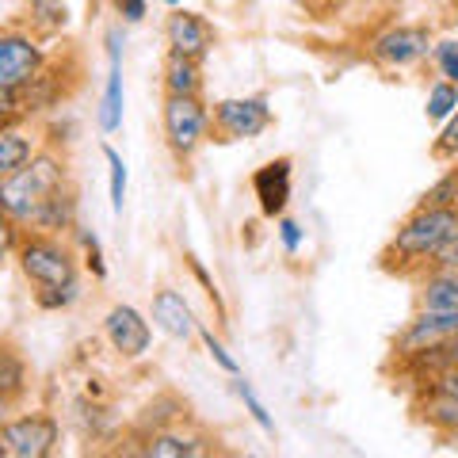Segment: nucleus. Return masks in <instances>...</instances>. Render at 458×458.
I'll return each instance as SVG.
<instances>
[{"instance_id":"41","label":"nucleus","mask_w":458,"mask_h":458,"mask_svg":"<svg viewBox=\"0 0 458 458\" xmlns=\"http://www.w3.org/2000/svg\"><path fill=\"white\" fill-rule=\"evenodd\" d=\"M0 218H8V214H4V199H0Z\"/></svg>"},{"instance_id":"7","label":"nucleus","mask_w":458,"mask_h":458,"mask_svg":"<svg viewBox=\"0 0 458 458\" xmlns=\"http://www.w3.org/2000/svg\"><path fill=\"white\" fill-rule=\"evenodd\" d=\"M42 69L47 50L31 31H0V84L4 89H27Z\"/></svg>"},{"instance_id":"34","label":"nucleus","mask_w":458,"mask_h":458,"mask_svg":"<svg viewBox=\"0 0 458 458\" xmlns=\"http://www.w3.org/2000/svg\"><path fill=\"white\" fill-rule=\"evenodd\" d=\"M428 267H451V271H458V233L447 241V245H443L439 252H436V260L428 264Z\"/></svg>"},{"instance_id":"43","label":"nucleus","mask_w":458,"mask_h":458,"mask_svg":"<svg viewBox=\"0 0 458 458\" xmlns=\"http://www.w3.org/2000/svg\"><path fill=\"white\" fill-rule=\"evenodd\" d=\"M397 4H405V0H397Z\"/></svg>"},{"instance_id":"29","label":"nucleus","mask_w":458,"mask_h":458,"mask_svg":"<svg viewBox=\"0 0 458 458\" xmlns=\"http://www.w3.org/2000/svg\"><path fill=\"white\" fill-rule=\"evenodd\" d=\"M77 298H81V283L65 286V291H35V302L42 310H65V306H73Z\"/></svg>"},{"instance_id":"15","label":"nucleus","mask_w":458,"mask_h":458,"mask_svg":"<svg viewBox=\"0 0 458 458\" xmlns=\"http://www.w3.org/2000/svg\"><path fill=\"white\" fill-rule=\"evenodd\" d=\"M31 229H38V233H54V237L65 233V229H77V188L73 183H62L57 191H50L47 199H42Z\"/></svg>"},{"instance_id":"8","label":"nucleus","mask_w":458,"mask_h":458,"mask_svg":"<svg viewBox=\"0 0 458 458\" xmlns=\"http://www.w3.org/2000/svg\"><path fill=\"white\" fill-rule=\"evenodd\" d=\"M451 336H458V310H420L417 318L394 336V355L397 360H412V355L447 344Z\"/></svg>"},{"instance_id":"33","label":"nucleus","mask_w":458,"mask_h":458,"mask_svg":"<svg viewBox=\"0 0 458 458\" xmlns=\"http://www.w3.org/2000/svg\"><path fill=\"white\" fill-rule=\"evenodd\" d=\"M279 241H283V249L294 256L298 245H302V225L291 222V218H283V214H279Z\"/></svg>"},{"instance_id":"35","label":"nucleus","mask_w":458,"mask_h":458,"mask_svg":"<svg viewBox=\"0 0 458 458\" xmlns=\"http://www.w3.org/2000/svg\"><path fill=\"white\" fill-rule=\"evenodd\" d=\"M114 8H119V16H123L126 23L146 20V0H114Z\"/></svg>"},{"instance_id":"10","label":"nucleus","mask_w":458,"mask_h":458,"mask_svg":"<svg viewBox=\"0 0 458 458\" xmlns=\"http://www.w3.org/2000/svg\"><path fill=\"white\" fill-rule=\"evenodd\" d=\"M104 336H107L111 348L123 355V360H141V355L149 352V344H153V328H149L146 318H141V310L119 302V306L107 310Z\"/></svg>"},{"instance_id":"31","label":"nucleus","mask_w":458,"mask_h":458,"mask_svg":"<svg viewBox=\"0 0 458 458\" xmlns=\"http://www.w3.org/2000/svg\"><path fill=\"white\" fill-rule=\"evenodd\" d=\"M23 237V225L12 222V218H0V264L8 260V256H16V245Z\"/></svg>"},{"instance_id":"5","label":"nucleus","mask_w":458,"mask_h":458,"mask_svg":"<svg viewBox=\"0 0 458 458\" xmlns=\"http://www.w3.org/2000/svg\"><path fill=\"white\" fill-rule=\"evenodd\" d=\"M271 126V107L264 96H233L210 107V138L218 141H249Z\"/></svg>"},{"instance_id":"4","label":"nucleus","mask_w":458,"mask_h":458,"mask_svg":"<svg viewBox=\"0 0 458 458\" xmlns=\"http://www.w3.org/2000/svg\"><path fill=\"white\" fill-rule=\"evenodd\" d=\"M161 123H165L168 149L180 161H191L210 138V107L203 104V96H165Z\"/></svg>"},{"instance_id":"26","label":"nucleus","mask_w":458,"mask_h":458,"mask_svg":"<svg viewBox=\"0 0 458 458\" xmlns=\"http://www.w3.org/2000/svg\"><path fill=\"white\" fill-rule=\"evenodd\" d=\"M195 333H199V336H203V344H207V352H210V360H214V363H218V367L225 370V375H233V378H237V375H241V367H237V360H233V355H229V352H225V344H222L218 336H214V333H210V328H207V325H199V328H195Z\"/></svg>"},{"instance_id":"14","label":"nucleus","mask_w":458,"mask_h":458,"mask_svg":"<svg viewBox=\"0 0 458 458\" xmlns=\"http://www.w3.org/2000/svg\"><path fill=\"white\" fill-rule=\"evenodd\" d=\"M149 318H153V325L161 328L165 336H172V340H188L195 328H199L191 306L183 302V294H180V291H172V286H161V291L153 294Z\"/></svg>"},{"instance_id":"9","label":"nucleus","mask_w":458,"mask_h":458,"mask_svg":"<svg viewBox=\"0 0 458 458\" xmlns=\"http://www.w3.org/2000/svg\"><path fill=\"white\" fill-rule=\"evenodd\" d=\"M370 57L386 69L417 65L420 57H432V31L428 27H386L382 35L370 38Z\"/></svg>"},{"instance_id":"17","label":"nucleus","mask_w":458,"mask_h":458,"mask_svg":"<svg viewBox=\"0 0 458 458\" xmlns=\"http://www.w3.org/2000/svg\"><path fill=\"white\" fill-rule=\"evenodd\" d=\"M141 454L149 458H195V454H210L203 436H188V432H172V428H157L146 439Z\"/></svg>"},{"instance_id":"36","label":"nucleus","mask_w":458,"mask_h":458,"mask_svg":"<svg viewBox=\"0 0 458 458\" xmlns=\"http://www.w3.org/2000/svg\"><path fill=\"white\" fill-rule=\"evenodd\" d=\"M439 69H443V77H447L454 89H458V54H451V57H439Z\"/></svg>"},{"instance_id":"21","label":"nucleus","mask_w":458,"mask_h":458,"mask_svg":"<svg viewBox=\"0 0 458 458\" xmlns=\"http://www.w3.org/2000/svg\"><path fill=\"white\" fill-rule=\"evenodd\" d=\"M417 412L428 428H436V432H458V397L428 394V401H420Z\"/></svg>"},{"instance_id":"32","label":"nucleus","mask_w":458,"mask_h":458,"mask_svg":"<svg viewBox=\"0 0 458 458\" xmlns=\"http://www.w3.org/2000/svg\"><path fill=\"white\" fill-rule=\"evenodd\" d=\"M428 394H447V397H458V367H443L436 370L432 378H428Z\"/></svg>"},{"instance_id":"23","label":"nucleus","mask_w":458,"mask_h":458,"mask_svg":"<svg viewBox=\"0 0 458 458\" xmlns=\"http://www.w3.org/2000/svg\"><path fill=\"white\" fill-rule=\"evenodd\" d=\"M458 107V89L451 81H439L432 84V92H428V119L432 123H443V119H451Z\"/></svg>"},{"instance_id":"27","label":"nucleus","mask_w":458,"mask_h":458,"mask_svg":"<svg viewBox=\"0 0 458 458\" xmlns=\"http://www.w3.org/2000/svg\"><path fill=\"white\" fill-rule=\"evenodd\" d=\"M77 237H81V245H84V264H89V271L96 279H107V264H104V249H99V237L89 233V229H81L77 225Z\"/></svg>"},{"instance_id":"2","label":"nucleus","mask_w":458,"mask_h":458,"mask_svg":"<svg viewBox=\"0 0 458 458\" xmlns=\"http://www.w3.org/2000/svg\"><path fill=\"white\" fill-rule=\"evenodd\" d=\"M62 183H69V168L57 153L35 149V157L23 168H16L12 176L0 180V199H4V214L20 225H31L35 214L42 207V199L57 191Z\"/></svg>"},{"instance_id":"39","label":"nucleus","mask_w":458,"mask_h":458,"mask_svg":"<svg viewBox=\"0 0 458 458\" xmlns=\"http://www.w3.org/2000/svg\"><path fill=\"white\" fill-rule=\"evenodd\" d=\"M4 126H20V123H12V119H0V131H4Z\"/></svg>"},{"instance_id":"25","label":"nucleus","mask_w":458,"mask_h":458,"mask_svg":"<svg viewBox=\"0 0 458 458\" xmlns=\"http://www.w3.org/2000/svg\"><path fill=\"white\" fill-rule=\"evenodd\" d=\"M104 157H107V168H111V210L123 214V203H126V165H123V157L114 153L111 146H104Z\"/></svg>"},{"instance_id":"22","label":"nucleus","mask_w":458,"mask_h":458,"mask_svg":"<svg viewBox=\"0 0 458 458\" xmlns=\"http://www.w3.org/2000/svg\"><path fill=\"white\" fill-rule=\"evenodd\" d=\"M27 12H31V27H35V31H42V35L62 31V27L69 23L65 0H31V4H27Z\"/></svg>"},{"instance_id":"19","label":"nucleus","mask_w":458,"mask_h":458,"mask_svg":"<svg viewBox=\"0 0 458 458\" xmlns=\"http://www.w3.org/2000/svg\"><path fill=\"white\" fill-rule=\"evenodd\" d=\"M165 96H203V69L195 57L172 54L165 57Z\"/></svg>"},{"instance_id":"3","label":"nucleus","mask_w":458,"mask_h":458,"mask_svg":"<svg viewBox=\"0 0 458 458\" xmlns=\"http://www.w3.org/2000/svg\"><path fill=\"white\" fill-rule=\"evenodd\" d=\"M16 260L27 283H35V291H65L77 286V260L69 252L65 241H57L54 233H31L20 237L16 245Z\"/></svg>"},{"instance_id":"18","label":"nucleus","mask_w":458,"mask_h":458,"mask_svg":"<svg viewBox=\"0 0 458 458\" xmlns=\"http://www.w3.org/2000/svg\"><path fill=\"white\" fill-rule=\"evenodd\" d=\"M417 306L420 310H458V271L428 267V276L420 279Z\"/></svg>"},{"instance_id":"1","label":"nucleus","mask_w":458,"mask_h":458,"mask_svg":"<svg viewBox=\"0 0 458 458\" xmlns=\"http://www.w3.org/2000/svg\"><path fill=\"white\" fill-rule=\"evenodd\" d=\"M458 233V207H417L390 245L378 252V267L390 276H412L417 267L432 264L436 252Z\"/></svg>"},{"instance_id":"24","label":"nucleus","mask_w":458,"mask_h":458,"mask_svg":"<svg viewBox=\"0 0 458 458\" xmlns=\"http://www.w3.org/2000/svg\"><path fill=\"white\" fill-rule=\"evenodd\" d=\"M233 390H237V397H241V401H245L249 417H252L256 424H260V432H264V436H271V439H276V420H271V417H267L264 401H260V397H256V390H252V386H249L245 378H241V375H237V382H233Z\"/></svg>"},{"instance_id":"12","label":"nucleus","mask_w":458,"mask_h":458,"mask_svg":"<svg viewBox=\"0 0 458 458\" xmlns=\"http://www.w3.org/2000/svg\"><path fill=\"white\" fill-rule=\"evenodd\" d=\"M165 38H168V50L172 54H183V57H195V62H203V57L214 50V27L199 16V12H183L176 8L165 23Z\"/></svg>"},{"instance_id":"13","label":"nucleus","mask_w":458,"mask_h":458,"mask_svg":"<svg viewBox=\"0 0 458 458\" xmlns=\"http://www.w3.org/2000/svg\"><path fill=\"white\" fill-rule=\"evenodd\" d=\"M123 126V38L107 31V89L99 99V131L114 134Z\"/></svg>"},{"instance_id":"6","label":"nucleus","mask_w":458,"mask_h":458,"mask_svg":"<svg viewBox=\"0 0 458 458\" xmlns=\"http://www.w3.org/2000/svg\"><path fill=\"white\" fill-rule=\"evenodd\" d=\"M57 436H62V428L50 412H23V417H8L0 424L8 458H47L57 447Z\"/></svg>"},{"instance_id":"38","label":"nucleus","mask_w":458,"mask_h":458,"mask_svg":"<svg viewBox=\"0 0 458 458\" xmlns=\"http://www.w3.org/2000/svg\"><path fill=\"white\" fill-rule=\"evenodd\" d=\"M8 417H12V405H8V401H4V397H0V424H4Z\"/></svg>"},{"instance_id":"11","label":"nucleus","mask_w":458,"mask_h":458,"mask_svg":"<svg viewBox=\"0 0 458 458\" xmlns=\"http://www.w3.org/2000/svg\"><path fill=\"white\" fill-rule=\"evenodd\" d=\"M291 183H294V161L291 157H276L252 172V195L260 203L264 218H279L291 203Z\"/></svg>"},{"instance_id":"28","label":"nucleus","mask_w":458,"mask_h":458,"mask_svg":"<svg viewBox=\"0 0 458 458\" xmlns=\"http://www.w3.org/2000/svg\"><path fill=\"white\" fill-rule=\"evenodd\" d=\"M432 157H436V161H451V157H458V107H454V114H451V123L443 126V134L436 138Z\"/></svg>"},{"instance_id":"40","label":"nucleus","mask_w":458,"mask_h":458,"mask_svg":"<svg viewBox=\"0 0 458 458\" xmlns=\"http://www.w3.org/2000/svg\"><path fill=\"white\" fill-rule=\"evenodd\" d=\"M0 458H8V451H4V439H0Z\"/></svg>"},{"instance_id":"20","label":"nucleus","mask_w":458,"mask_h":458,"mask_svg":"<svg viewBox=\"0 0 458 458\" xmlns=\"http://www.w3.org/2000/svg\"><path fill=\"white\" fill-rule=\"evenodd\" d=\"M35 157V138L23 126H4L0 131V180L12 176L16 168H23Z\"/></svg>"},{"instance_id":"16","label":"nucleus","mask_w":458,"mask_h":458,"mask_svg":"<svg viewBox=\"0 0 458 458\" xmlns=\"http://www.w3.org/2000/svg\"><path fill=\"white\" fill-rule=\"evenodd\" d=\"M27 386H31V370H27L23 352L16 348V344L0 340V397L16 409L27 397Z\"/></svg>"},{"instance_id":"30","label":"nucleus","mask_w":458,"mask_h":458,"mask_svg":"<svg viewBox=\"0 0 458 458\" xmlns=\"http://www.w3.org/2000/svg\"><path fill=\"white\" fill-rule=\"evenodd\" d=\"M0 119L27 123V111H23V92H20V89H4V84H0Z\"/></svg>"},{"instance_id":"42","label":"nucleus","mask_w":458,"mask_h":458,"mask_svg":"<svg viewBox=\"0 0 458 458\" xmlns=\"http://www.w3.org/2000/svg\"><path fill=\"white\" fill-rule=\"evenodd\" d=\"M165 4H172V8H176V4H180V0H165Z\"/></svg>"},{"instance_id":"37","label":"nucleus","mask_w":458,"mask_h":458,"mask_svg":"<svg viewBox=\"0 0 458 458\" xmlns=\"http://www.w3.org/2000/svg\"><path fill=\"white\" fill-rule=\"evenodd\" d=\"M439 352H443V367H458V336H451Z\"/></svg>"}]
</instances>
